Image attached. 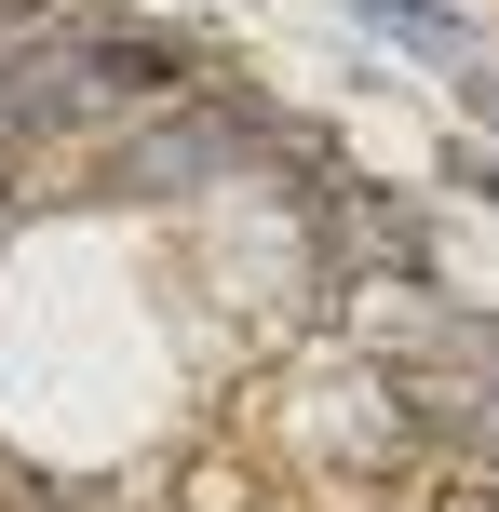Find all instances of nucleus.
Returning a JSON list of instances; mask_svg holds the SVG:
<instances>
[{
	"mask_svg": "<svg viewBox=\"0 0 499 512\" xmlns=\"http://www.w3.org/2000/svg\"><path fill=\"white\" fill-rule=\"evenodd\" d=\"M351 337H365L392 378H432V364H473V351H486V337L432 297V270H378V283H351Z\"/></svg>",
	"mask_w": 499,
	"mask_h": 512,
	"instance_id": "f257e3e1",
	"label": "nucleus"
},
{
	"mask_svg": "<svg viewBox=\"0 0 499 512\" xmlns=\"http://www.w3.org/2000/svg\"><path fill=\"white\" fill-rule=\"evenodd\" d=\"M365 27H378V41H405V54H432V68H486L473 27H459L446 0H365Z\"/></svg>",
	"mask_w": 499,
	"mask_h": 512,
	"instance_id": "f03ea898",
	"label": "nucleus"
},
{
	"mask_svg": "<svg viewBox=\"0 0 499 512\" xmlns=\"http://www.w3.org/2000/svg\"><path fill=\"white\" fill-rule=\"evenodd\" d=\"M432 512H499V459H486V472H459V486L432 499Z\"/></svg>",
	"mask_w": 499,
	"mask_h": 512,
	"instance_id": "7ed1b4c3",
	"label": "nucleus"
},
{
	"mask_svg": "<svg viewBox=\"0 0 499 512\" xmlns=\"http://www.w3.org/2000/svg\"><path fill=\"white\" fill-rule=\"evenodd\" d=\"M459 81H473V108H486V122H499V68H459Z\"/></svg>",
	"mask_w": 499,
	"mask_h": 512,
	"instance_id": "20e7f679",
	"label": "nucleus"
},
{
	"mask_svg": "<svg viewBox=\"0 0 499 512\" xmlns=\"http://www.w3.org/2000/svg\"><path fill=\"white\" fill-rule=\"evenodd\" d=\"M473 203H486V216H499V162H486V176H473Z\"/></svg>",
	"mask_w": 499,
	"mask_h": 512,
	"instance_id": "39448f33",
	"label": "nucleus"
}]
</instances>
